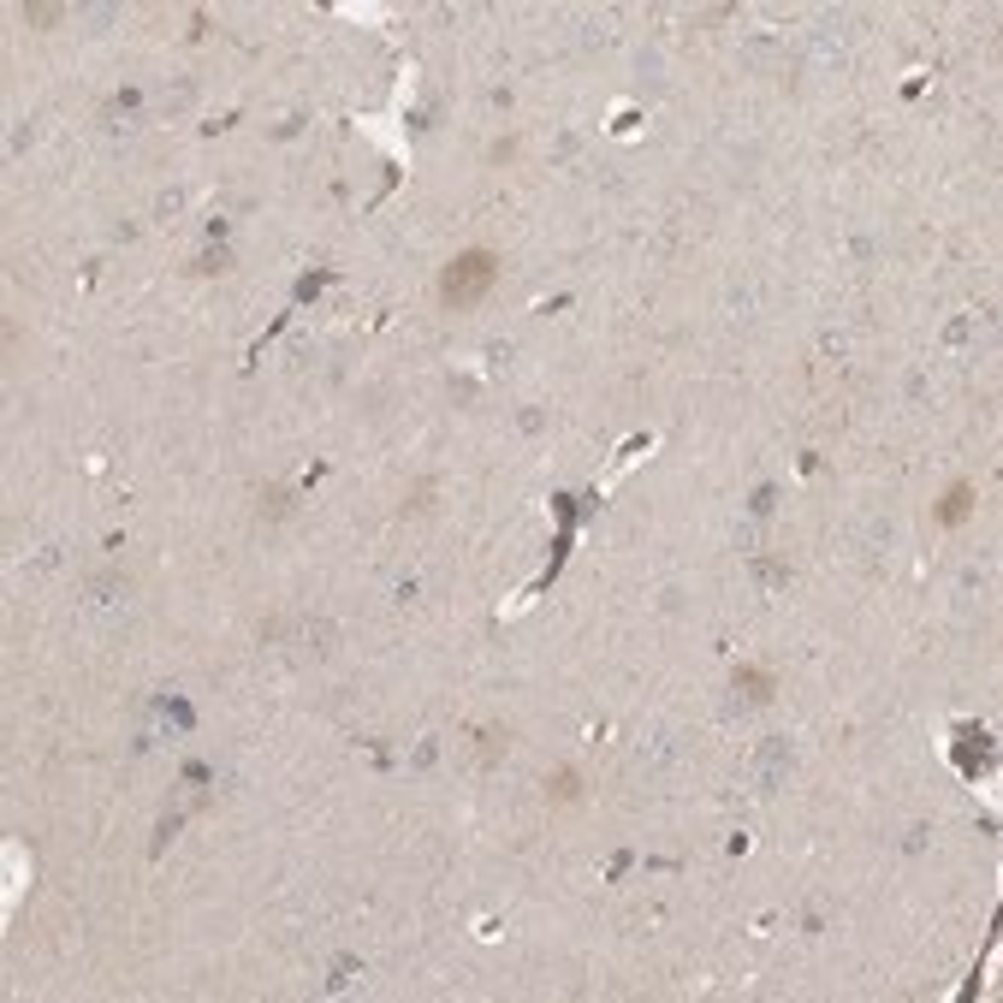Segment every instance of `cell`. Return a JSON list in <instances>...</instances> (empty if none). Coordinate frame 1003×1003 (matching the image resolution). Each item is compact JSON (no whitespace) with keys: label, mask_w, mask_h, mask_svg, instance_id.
Wrapping results in <instances>:
<instances>
[{"label":"cell","mask_w":1003,"mask_h":1003,"mask_svg":"<svg viewBox=\"0 0 1003 1003\" xmlns=\"http://www.w3.org/2000/svg\"><path fill=\"white\" fill-rule=\"evenodd\" d=\"M493 285H499V256L493 249H464V256H452L445 273H440V303L445 310H476Z\"/></svg>","instance_id":"6da1fadb"},{"label":"cell","mask_w":1003,"mask_h":1003,"mask_svg":"<svg viewBox=\"0 0 1003 1003\" xmlns=\"http://www.w3.org/2000/svg\"><path fill=\"white\" fill-rule=\"evenodd\" d=\"M963 511H968V487H956V493H950V505H944V523H956Z\"/></svg>","instance_id":"7a4b0ae2"}]
</instances>
